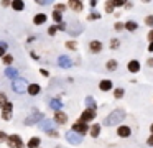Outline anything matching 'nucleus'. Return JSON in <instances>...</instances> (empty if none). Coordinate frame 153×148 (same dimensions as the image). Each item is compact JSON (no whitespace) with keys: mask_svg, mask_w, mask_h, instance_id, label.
<instances>
[{"mask_svg":"<svg viewBox=\"0 0 153 148\" xmlns=\"http://www.w3.org/2000/svg\"><path fill=\"white\" fill-rule=\"evenodd\" d=\"M123 117H125V114H123L122 110H114L112 114H109L105 118H104V123L105 125H119V122L123 120Z\"/></svg>","mask_w":153,"mask_h":148,"instance_id":"obj_1","label":"nucleus"},{"mask_svg":"<svg viewBox=\"0 0 153 148\" xmlns=\"http://www.w3.org/2000/svg\"><path fill=\"white\" fill-rule=\"evenodd\" d=\"M12 89H13L17 94H25L27 92V89H28V84H27V81L25 79H13V84H12Z\"/></svg>","mask_w":153,"mask_h":148,"instance_id":"obj_2","label":"nucleus"},{"mask_svg":"<svg viewBox=\"0 0 153 148\" xmlns=\"http://www.w3.org/2000/svg\"><path fill=\"white\" fill-rule=\"evenodd\" d=\"M41 120H45V115L41 112H33L31 115H28L27 118L23 120L25 125H35V123H40Z\"/></svg>","mask_w":153,"mask_h":148,"instance_id":"obj_3","label":"nucleus"},{"mask_svg":"<svg viewBox=\"0 0 153 148\" xmlns=\"http://www.w3.org/2000/svg\"><path fill=\"white\" fill-rule=\"evenodd\" d=\"M66 140L69 141L71 145H79L81 141H82V135L76 133V132H73V130H69V132H66Z\"/></svg>","mask_w":153,"mask_h":148,"instance_id":"obj_4","label":"nucleus"},{"mask_svg":"<svg viewBox=\"0 0 153 148\" xmlns=\"http://www.w3.org/2000/svg\"><path fill=\"white\" fill-rule=\"evenodd\" d=\"M7 145L10 148H17V147H20V145H23V140H22L20 135H10V137L7 138Z\"/></svg>","mask_w":153,"mask_h":148,"instance_id":"obj_5","label":"nucleus"},{"mask_svg":"<svg viewBox=\"0 0 153 148\" xmlns=\"http://www.w3.org/2000/svg\"><path fill=\"white\" fill-rule=\"evenodd\" d=\"M94 118H96V110H91V109H87V110L82 112V115H81L79 122H82V123H87V122H92Z\"/></svg>","mask_w":153,"mask_h":148,"instance_id":"obj_6","label":"nucleus"},{"mask_svg":"<svg viewBox=\"0 0 153 148\" xmlns=\"http://www.w3.org/2000/svg\"><path fill=\"white\" fill-rule=\"evenodd\" d=\"M73 132H76V133H79V135H84L87 132V125L86 123H82V122H79L77 120L76 123L73 125Z\"/></svg>","mask_w":153,"mask_h":148,"instance_id":"obj_7","label":"nucleus"},{"mask_svg":"<svg viewBox=\"0 0 153 148\" xmlns=\"http://www.w3.org/2000/svg\"><path fill=\"white\" fill-rule=\"evenodd\" d=\"M12 109H13V104H12V102H8V104L2 109V110H4V114H2V118H4V120H10L12 118Z\"/></svg>","mask_w":153,"mask_h":148,"instance_id":"obj_8","label":"nucleus"},{"mask_svg":"<svg viewBox=\"0 0 153 148\" xmlns=\"http://www.w3.org/2000/svg\"><path fill=\"white\" fill-rule=\"evenodd\" d=\"M117 133H119V137L127 138V137H130V133H132V128L127 127V125H120V127L117 128Z\"/></svg>","mask_w":153,"mask_h":148,"instance_id":"obj_9","label":"nucleus"},{"mask_svg":"<svg viewBox=\"0 0 153 148\" xmlns=\"http://www.w3.org/2000/svg\"><path fill=\"white\" fill-rule=\"evenodd\" d=\"M54 120L58 122V123H61V125H64L68 122V115L64 114L63 110H56V114H54Z\"/></svg>","mask_w":153,"mask_h":148,"instance_id":"obj_10","label":"nucleus"},{"mask_svg":"<svg viewBox=\"0 0 153 148\" xmlns=\"http://www.w3.org/2000/svg\"><path fill=\"white\" fill-rule=\"evenodd\" d=\"M68 7H69L71 10H74V12H81V10H82V2H79V0H69V2H68Z\"/></svg>","mask_w":153,"mask_h":148,"instance_id":"obj_11","label":"nucleus"},{"mask_svg":"<svg viewBox=\"0 0 153 148\" xmlns=\"http://www.w3.org/2000/svg\"><path fill=\"white\" fill-rule=\"evenodd\" d=\"M58 64H59V68H71L73 66V62H71V59L68 58V56H59V59H58Z\"/></svg>","mask_w":153,"mask_h":148,"instance_id":"obj_12","label":"nucleus"},{"mask_svg":"<svg viewBox=\"0 0 153 148\" xmlns=\"http://www.w3.org/2000/svg\"><path fill=\"white\" fill-rule=\"evenodd\" d=\"M40 91H41V87L38 84H28V89H27V92L30 95H38L40 94Z\"/></svg>","mask_w":153,"mask_h":148,"instance_id":"obj_13","label":"nucleus"},{"mask_svg":"<svg viewBox=\"0 0 153 148\" xmlns=\"http://www.w3.org/2000/svg\"><path fill=\"white\" fill-rule=\"evenodd\" d=\"M127 68H128L130 72H138V71H140V62L135 61V59H132V61H128Z\"/></svg>","mask_w":153,"mask_h":148,"instance_id":"obj_14","label":"nucleus"},{"mask_svg":"<svg viewBox=\"0 0 153 148\" xmlns=\"http://www.w3.org/2000/svg\"><path fill=\"white\" fill-rule=\"evenodd\" d=\"M99 89H100V91H104V92L110 91V89H112V81H109V79H104V81H100Z\"/></svg>","mask_w":153,"mask_h":148,"instance_id":"obj_15","label":"nucleus"},{"mask_svg":"<svg viewBox=\"0 0 153 148\" xmlns=\"http://www.w3.org/2000/svg\"><path fill=\"white\" fill-rule=\"evenodd\" d=\"M40 128L45 132H50L53 130V120H41L40 122Z\"/></svg>","mask_w":153,"mask_h":148,"instance_id":"obj_16","label":"nucleus"},{"mask_svg":"<svg viewBox=\"0 0 153 148\" xmlns=\"http://www.w3.org/2000/svg\"><path fill=\"white\" fill-rule=\"evenodd\" d=\"M89 49H91L92 53H99L100 49H102V43H100V41H96V39H94V41L89 43Z\"/></svg>","mask_w":153,"mask_h":148,"instance_id":"obj_17","label":"nucleus"},{"mask_svg":"<svg viewBox=\"0 0 153 148\" xmlns=\"http://www.w3.org/2000/svg\"><path fill=\"white\" fill-rule=\"evenodd\" d=\"M10 5H12V8H13V10H17V12H22V10L25 8L23 0H13V2H10Z\"/></svg>","mask_w":153,"mask_h":148,"instance_id":"obj_18","label":"nucleus"},{"mask_svg":"<svg viewBox=\"0 0 153 148\" xmlns=\"http://www.w3.org/2000/svg\"><path fill=\"white\" fill-rule=\"evenodd\" d=\"M45 22H46V15H45V13H38V15H35V18H33L35 25H43Z\"/></svg>","mask_w":153,"mask_h":148,"instance_id":"obj_19","label":"nucleus"},{"mask_svg":"<svg viewBox=\"0 0 153 148\" xmlns=\"http://www.w3.org/2000/svg\"><path fill=\"white\" fill-rule=\"evenodd\" d=\"M17 74H18V71L15 68H7L5 69V76L10 77V79H17Z\"/></svg>","mask_w":153,"mask_h":148,"instance_id":"obj_20","label":"nucleus"},{"mask_svg":"<svg viewBox=\"0 0 153 148\" xmlns=\"http://www.w3.org/2000/svg\"><path fill=\"white\" fill-rule=\"evenodd\" d=\"M99 133H100V125L99 123H94L92 128H91V137L97 138V137H99Z\"/></svg>","mask_w":153,"mask_h":148,"instance_id":"obj_21","label":"nucleus"},{"mask_svg":"<svg viewBox=\"0 0 153 148\" xmlns=\"http://www.w3.org/2000/svg\"><path fill=\"white\" fill-rule=\"evenodd\" d=\"M40 138H38V137H33V138H30V141H28V145H27V147L28 148H38V147H40Z\"/></svg>","mask_w":153,"mask_h":148,"instance_id":"obj_22","label":"nucleus"},{"mask_svg":"<svg viewBox=\"0 0 153 148\" xmlns=\"http://www.w3.org/2000/svg\"><path fill=\"white\" fill-rule=\"evenodd\" d=\"M51 109H54V110H61V107H63V102L59 100V99H53V100L50 102Z\"/></svg>","mask_w":153,"mask_h":148,"instance_id":"obj_23","label":"nucleus"},{"mask_svg":"<svg viewBox=\"0 0 153 148\" xmlns=\"http://www.w3.org/2000/svg\"><path fill=\"white\" fill-rule=\"evenodd\" d=\"M86 105L91 110H96V100H94V97H86Z\"/></svg>","mask_w":153,"mask_h":148,"instance_id":"obj_24","label":"nucleus"},{"mask_svg":"<svg viewBox=\"0 0 153 148\" xmlns=\"http://www.w3.org/2000/svg\"><path fill=\"white\" fill-rule=\"evenodd\" d=\"M117 66H119V62H117L115 59H110V61H107V66H105V68L109 69V71H115Z\"/></svg>","mask_w":153,"mask_h":148,"instance_id":"obj_25","label":"nucleus"},{"mask_svg":"<svg viewBox=\"0 0 153 148\" xmlns=\"http://www.w3.org/2000/svg\"><path fill=\"white\" fill-rule=\"evenodd\" d=\"M137 26H138V25H137L135 22H127L125 25H123V28H127L128 31H135V30H137Z\"/></svg>","mask_w":153,"mask_h":148,"instance_id":"obj_26","label":"nucleus"},{"mask_svg":"<svg viewBox=\"0 0 153 148\" xmlns=\"http://www.w3.org/2000/svg\"><path fill=\"white\" fill-rule=\"evenodd\" d=\"M7 104H8V100H7V97H5V94L0 92V109H4Z\"/></svg>","mask_w":153,"mask_h":148,"instance_id":"obj_27","label":"nucleus"},{"mask_svg":"<svg viewBox=\"0 0 153 148\" xmlns=\"http://www.w3.org/2000/svg\"><path fill=\"white\" fill-rule=\"evenodd\" d=\"M53 20H54V22H58V23H61V22H63V16H61V13L54 10V12H53Z\"/></svg>","mask_w":153,"mask_h":148,"instance_id":"obj_28","label":"nucleus"},{"mask_svg":"<svg viewBox=\"0 0 153 148\" xmlns=\"http://www.w3.org/2000/svg\"><path fill=\"white\" fill-rule=\"evenodd\" d=\"M119 46H120V41L117 38H114L112 41H110V49H119Z\"/></svg>","mask_w":153,"mask_h":148,"instance_id":"obj_29","label":"nucleus"},{"mask_svg":"<svg viewBox=\"0 0 153 148\" xmlns=\"http://www.w3.org/2000/svg\"><path fill=\"white\" fill-rule=\"evenodd\" d=\"M66 48L71 49V51H74V49H77V45L76 41H66Z\"/></svg>","mask_w":153,"mask_h":148,"instance_id":"obj_30","label":"nucleus"},{"mask_svg":"<svg viewBox=\"0 0 153 148\" xmlns=\"http://www.w3.org/2000/svg\"><path fill=\"white\" fill-rule=\"evenodd\" d=\"M114 7H115V5H114V2H105V12L107 13H112L114 12Z\"/></svg>","mask_w":153,"mask_h":148,"instance_id":"obj_31","label":"nucleus"},{"mask_svg":"<svg viewBox=\"0 0 153 148\" xmlns=\"http://www.w3.org/2000/svg\"><path fill=\"white\" fill-rule=\"evenodd\" d=\"M4 62H5V64H12V62H13V56H12V54H5L4 56Z\"/></svg>","mask_w":153,"mask_h":148,"instance_id":"obj_32","label":"nucleus"},{"mask_svg":"<svg viewBox=\"0 0 153 148\" xmlns=\"http://www.w3.org/2000/svg\"><path fill=\"white\" fill-rule=\"evenodd\" d=\"M5 51H7V45L5 43H0V58L5 56Z\"/></svg>","mask_w":153,"mask_h":148,"instance_id":"obj_33","label":"nucleus"},{"mask_svg":"<svg viewBox=\"0 0 153 148\" xmlns=\"http://www.w3.org/2000/svg\"><path fill=\"white\" fill-rule=\"evenodd\" d=\"M114 95H115V99H120L123 95V89H115V91H114Z\"/></svg>","mask_w":153,"mask_h":148,"instance_id":"obj_34","label":"nucleus"},{"mask_svg":"<svg viewBox=\"0 0 153 148\" xmlns=\"http://www.w3.org/2000/svg\"><path fill=\"white\" fill-rule=\"evenodd\" d=\"M7 138H8V135L5 133V132H2V130H0V143H4V141H7Z\"/></svg>","mask_w":153,"mask_h":148,"instance_id":"obj_35","label":"nucleus"},{"mask_svg":"<svg viewBox=\"0 0 153 148\" xmlns=\"http://www.w3.org/2000/svg\"><path fill=\"white\" fill-rule=\"evenodd\" d=\"M56 31H58V28H56V26H50V28H48V35H51V36H53V35H56Z\"/></svg>","mask_w":153,"mask_h":148,"instance_id":"obj_36","label":"nucleus"},{"mask_svg":"<svg viewBox=\"0 0 153 148\" xmlns=\"http://www.w3.org/2000/svg\"><path fill=\"white\" fill-rule=\"evenodd\" d=\"M145 23H146L148 26H153V15H148V16H146V18H145Z\"/></svg>","mask_w":153,"mask_h":148,"instance_id":"obj_37","label":"nucleus"},{"mask_svg":"<svg viewBox=\"0 0 153 148\" xmlns=\"http://www.w3.org/2000/svg\"><path fill=\"white\" fill-rule=\"evenodd\" d=\"M64 10H66V5H64V3H58L56 5V12H64Z\"/></svg>","mask_w":153,"mask_h":148,"instance_id":"obj_38","label":"nucleus"},{"mask_svg":"<svg viewBox=\"0 0 153 148\" xmlns=\"http://www.w3.org/2000/svg\"><path fill=\"white\" fill-rule=\"evenodd\" d=\"M99 13H91V15L89 16H87V20H89V22H92V20H97V18H99Z\"/></svg>","mask_w":153,"mask_h":148,"instance_id":"obj_39","label":"nucleus"},{"mask_svg":"<svg viewBox=\"0 0 153 148\" xmlns=\"http://www.w3.org/2000/svg\"><path fill=\"white\" fill-rule=\"evenodd\" d=\"M114 28H115V30H119V31H120V30H122V28H123V23H120V22H117V23H115V25H114Z\"/></svg>","mask_w":153,"mask_h":148,"instance_id":"obj_40","label":"nucleus"},{"mask_svg":"<svg viewBox=\"0 0 153 148\" xmlns=\"http://www.w3.org/2000/svg\"><path fill=\"white\" fill-rule=\"evenodd\" d=\"M36 3L38 5H48L50 2H48V0H36Z\"/></svg>","mask_w":153,"mask_h":148,"instance_id":"obj_41","label":"nucleus"},{"mask_svg":"<svg viewBox=\"0 0 153 148\" xmlns=\"http://www.w3.org/2000/svg\"><path fill=\"white\" fill-rule=\"evenodd\" d=\"M40 74H43L45 77H48V76H50V72H48L46 69H41V71H40Z\"/></svg>","mask_w":153,"mask_h":148,"instance_id":"obj_42","label":"nucleus"},{"mask_svg":"<svg viewBox=\"0 0 153 148\" xmlns=\"http://www.w3.org/2000/svg\"><path fill=\"white\" fill-rule=\"evenodd\" d=\"M56 28H58V30H63V31H64V30H66V25H64V23H59Z\"/></svg>","mask_w":153,"mask_h":148,"instance_id":"obj_43","label":"nucleus"},{"mask_svg":"<svg viewBox=\"0 0 153 148\" xmlns=\"http://www.w3.org/2000/svg\"><path fill=\"white\" fill-rule=\"evenodd\" d=\"M146 143H148L150 147H153V135H152V137L148 138V140H146Z\"/></svg>","mask_w":153,"mask_h":148,"instance_id":"obj_44","label":"nucleus"},{"mask_svg":"<svg viewBox=\"0 0 153 148\" xmlns=\"http://www.w3.org/2000/svg\"><path fill=\"white\" fill-rule=\"evenodd\" d=\"M48 133H50V135H53V137H58V132H56V130H50Z\"/></svg>","mask_w":153,"mask_h":148,"instance_id":"obj_45","label":"nucleus"},{"mask_svg":"<svg viewBox=\"0 0 153 148\" xmlns=\"http://www.w3.org/2000/svg\"><path fill=\"white\" fill-rule=\"evenodd\" d=\"M148 39H150V41H153V30L150 31V35H148Z\"/></svg>","mask_w":153,"mask_h":148,"instance_id":"obj_46","label":"nucleus"},{"mask_svg":"<svg viewBox=\"0 0 153 148\" xmlns=\"http://www.w3.org/2000/svg\"><path fill=\"white\" fill-rule=\"evenodd\" d=\"M148 51H153V41H150V46H148Z\"/></svg>","mask_w":153,"mask_h":148,"instance_id":"obj_47","label":"nucleus"},{"mask_svg":"<svg viewBox=\"0 0 153 148\" xmlns=\"http://www.w3.org/2000/svg\"><path fill=\"white\" fill-rule=\"evenodd\" d=\"M148 66H153V58H150V59H148Z\"/></svg>","mask_w":153,"mask_h":148,"instance_id":"obj_48","label":"nucleus"},{"mask_svg":"<svg viewBox=\"0 0 153 148\" xmlns=\"http://www.w3.org/2000/svg\"><path fill=\"white\" fill-rule=\"evenodd\" d=\"M17 148H27V147H25V145H20V147H17Z\"/></svg>","mask_w":153,"mask_h":148,"instance_id":"obj_49","label":"nucleus"},{"mask_svg":"<svg viewBox=\"0 0 153 148\" xmlns=\"http://www.w3.org/2000/svg\"><path fill=\"white\" fill-rule=\"evenodd\" d=\"M150 130H152V135H153V123H152V127H150Z\"/></svg>","mask_w":153,"mask_h":148,"instance_id":"obj_50","label":"nucleus"}]
</instances>
